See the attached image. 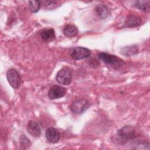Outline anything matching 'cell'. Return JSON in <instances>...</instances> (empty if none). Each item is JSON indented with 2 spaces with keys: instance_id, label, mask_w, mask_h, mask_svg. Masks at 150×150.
Listing matches in <instances>:
<instances>
[{
  "instance_id": "2",
  "label": "cell",
  "mask_w": 150,
  "mask_h": 150,
  "mask_svg": "<svg viewBox=\"0 0 150 150\" xmlns=\"http://www.w3.org/2000/svg\"><path fill=\"white\" fill-rule=\"evenodd\" d=\"M56 81L60 84L69 85L72 80V71L67 67L60 69L56 74Z\"/></svg>"
},
{
  "instance_id": "4",
  "label": "cell",
  "mask_w": 150,
  "mask_h": 150,
  "mask_svg": "<svg viewBox=\"0 0 150 150\" xmlns=\"http://www.w3.org/2000/svg\"><path fill=\"white\" fill-rule=\"evenodd\" d=\"M7 80L11 86L14 88H17L19 87L21 78L19 73L14 69H11L7 71Z\"/></svg>"
},
{
  "instance_id": "15",
  "label": "cell",
  "mask_w": 150,
  "mask_h": 150,
  "mask_svg": "<svg viewBox=\"0 0 150 150\" xmlns=\"http://www.w3.org/2000/svg\"><path fill=\"white\" fill-rule=\"evenodd\" d=\"M121 53L125 56H132L138 53V49L135 46H130L122 49Z\"/></svg>"
},
{
  "instance_id": "13",
  "label": "cell",
  "mask_w": 150,
  "mask_h": 150,
  "mask_svg": "<svg viewBox=\"0 0 150 150\" xmlns=\"http://www.w3.org/2000/svg\"><path fill=\"white\" fill-rule=\"evenodd\" d=\"M41 38L45 41H50L54 39V30L52 28L43 29L40 33Z\"/></svg>"
},
{
  "instance_id": "8",
  "label": "cell",
  "mask_w": 150,
  "mask_h": 150,
  "mask_svg": "<svg viewBox=\"0 0 150 150\" xmlns=\"http://www.w3.org/2000/svg\"><path fill=\"white\" fill-rule=\"evenodd\" d=\"M45 136L47 140L51 143H57L60 138V134L59 131L53 127L47 128L45 132Z\"/></svg>"
},
{
  "instance_id": "1",
  "label": "cell",
  "mask_w": 150,
  "mask_h": 150,
  "mask_svg": "<svg viewBox=\"0 0 150 150\" xmlns=\"http://www.w3.org/2000/svg\"><path fill=\"white\" fill-rule=\"evenodd\" d=\"M138 132L136 129L132 126H124L117 131V138L122 144L127 141L133 139L138 137Z\"/></svg>"
},
{
  "instance_id": "6",
  "label": "cell",
  "mask_w": 150,
  "mask_h": 150,
  "mask_svg": "<svg viewBox=\"0 0 150 150\" xmlns=\"http://www.w3.org/2000/svg\"><path fill=\"white\" fill-rule=\"evenodd\" d=\"M66 88L60 86L54 85L52 86L49 91L48 96L50 99H56L63 97L66 93Z\"/></svg>"
},
{
  "instance_id": "11",
  "label": "cell",
  "mask_w": 150,
  "mask_h": 150,
  "mask_svg": "<svg viewBox=\"0 0 150 150\" xmlns=\"http://www.w3.org/2000/svg\"><path fill=\"white\" fill-rule=\"evenodd\" d=\"M63 32L68 37H73L77 35L78 29L75 25L73 24H67L64 27Z\"/></svg>"
},
{
  "instance_id": "3",
  "label": "cell",
  "mask_w": 150,
  "mask_h": 150,
  "mask_svg": "<svg viewBox=\"0 0 150 150\" xmlns=\"http://www.w3.org/2000/svg\"><path fill=\"white\" fill-rule=\"evenodd\" d=\"M88 107V101L83 98L75 100L70 106L71 110L76 114H81L85 111Z\"/></svg>"
},
{
  "instance_id": "5",
  "label": "cell",
  "mask_w": 150,
  "mask_h": 150,
  "mask_svg": "<svg viewBox=\"0 0 150 150\" xmlns=\"http://www.w3.org/2000/svg\"><path fill=\"white\" fill-rule=\"evenodd\" d=\"M90 50L84 47H76L70 53L71 57L74 60H81L88 57L90 56Z\"/></svg>"
},
{
  "instance_id": "10",
  "label": "cell",
  "mask_w": 150,
  "mask_h": 150,
  "mask_svg": "<svg viewBox=\"0 0 150 150\" xmlns=\"http://www.w3.org/2000/svg\"><path fill=\"white\" fill-rule=\"evenodd\" d=\"M27 129L29 134L38 137H39L41 131L38 124L34 121H29L27 126Z\"/></svg>"
},
{
  "instance_id": "17",
  "label": "cell",
  "mask_w": 150,
  "mask_h": 150,
  "mask_svg": "<svg viewBox=\"0 0 150 150\" xmlns=\"http://www.w3.org/2000/svg\"><path fill=\"white\" fill-rule=\"evenodd\" d=\"M20 143L22 146H23L24 147L25 146L26 148H28L31 145L30 140L25 135H21L20 138Z\"/></svg>"
},
{
  "instance_id": "16",
  "label": "cell",
  "mask_w": 150,
  "mask_h": 150,
  "mask_svg": "<svg viewBox=\"0 0 150 150\" xmlns=\"http://www.w3.org/2000/svg\"><path fill=\"white\" fill-rule=\"evenodd\" d=\"M29 9L32 12L36 13L39 11L40 8V2L39 1H29L28 2Z\"/></svg>"
},
{
  "instance_id": "7",
  "label": "cell",
  "mask_w": 150,
  "mask_h": 150,
  "mask_svg": "<svg viewBox=\"0 0 150 150\" xmlns=\"http://www.w3.org/2000/svg\"><path fill=\"white\" fill-rule=\"evenodd\" d=\"M98 57L104 63L109 65H115L120 63L122 61L115 55H112L106 53H100Z\"/></svg>"
},
{
  "instance_id": "9",
  "label": "cell",
  "mask_w": 150,
  "mask_h": 150,
  "mask_svg": "<svg viewBox=\"0 0 150 150\" xmlns=\"http://www.w3.org/2000/svg\"><path fill=\"white\" fill-rule=\"evenodd\" d=\"M141 23V19L137 15H130L125 21L124 26L127 28H134L138 26Z\"/></svg>"
},
{
  "instance_id": "12",
  "label": "cell",
  "mask_w": 150,
  "mask_h": 150,
  "mask_svg": "<svg viewBox=\"0 0 150 150\" xmlns=\"http://www.w3.org/2000/svg\"><path fill=\"white\" fill-rule=\"evenodd\" d=\"M95 11L101 19H105L108 16V7L104 4L97 5L95 8Z\"/></svg>"
},
{
  "instance_id": "14",
  "label": "cell",
  "mask_w": 150,
  "mask_h": 150,
  "mask_svg": "<svg viewBox=\"0 0 150 150\" xmlns=\"http://www.w3.org/2000/svg\"><path fill=\"white\" fill-rule=\"evenodd\" d=\"M134 6L142 11L148 12L150 9V1H137L134 4Z\"/></svg>"
}]
</instances>
